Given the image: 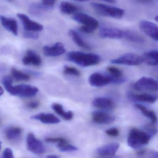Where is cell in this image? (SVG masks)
<instances>
[{"label": "cell", "mask_w": 158, "mask_h": 158, "mask_svg": "<svg viewBox=\"0 0 158 158\" xmlns=\"http://www.w3.org/2000/svg\"><path fill=\"white\" fill-rule=\"evenodd\" d=\"M74 21L82 24L83 26L91 28L95 31L99 27L98 21L92 17L82 13H77L72 16Z\"/></svg>", "instance_id": "cell-7"}, {"label": "cell", "mask_w": 158, "mask_h": 158, "mask_svg": "<svg viewBox=\"0 0 158 158\" xmlns=\"http://www.w3.org/2000/svg\"><path fill=\"white\" fill-rule=\"evenodd\" d=\"M74 1H78V2H85L89 1V0H74Z\"/></svg>", "instance_id": "cell-46"}, {"label": "cell", "mask_w": 158, "mask_h": 158, "mask_svg": "<svg viewBox=\"0 0 158 158\" xmlns=\"http://www.w3.org/2000/svg\"><path fill=\"white\" fill-rule=\"evenodd\" d=\"M60 11L66 15H74L78 13L79 8L77 6L68 2H62L59 6Z\"/></svg>", "instance_id": "cell-22"}, {"label": "cell", "mask_w": 158, "mask_h": 158, "mask_svg": "<svg viewBox=\"0 0 158 158\" xmlns=\"http://www.w3.org/2000/svg\"><path fill=\"white\" fill-rule=\"evenodd\" d=\"M119 147V144L118 143L109 144L97 148L96 153L103 156H112L116 154Z\"/></svg>", "instance_id": "cell-19"}, {"label": "cell", "mask_w": 158, "mask_h": 158, "mask_svg": "<svg viewBox=\"0 0 158 158\" xmlns=\"http://www.w3.org/2000/svg\"><path fill=\"white\" fill-rule=\"evenodd\" d=\"M23 36L27 39H37L39 37V34L33 31H26L24 32Z\"/></svg>", "instance_id": "cell-33"}, {"label": "cell", "mask_w": 158, "mask_h": 158, "mask_svg": "<svg viewBox=\"0 0 158 158\" xmlns=\"http://www.w3.org/2000/svg\"><path fill=\"white\" fill-rule=\"evenodd\" d=\"M146 152V150H145V149L141 150V151H138V152H137V155L139 156H143V155H144L145 154Z\"/></svg>", "instance_id": "cell-42"}, {"label": "cell", "mask_w": 158, "mask_h": 158, "mask_svg": "<svg viewBox=\"0 0 158 158\" xmlns=\"http://www.w3.org/2000/svg\"><path fill=\"white\" fill-rule=\"evenodd\" d=\"M107 71L108 75L113 80V83L120 84L125 81L122 71L119 69L115 67H109L107 68Z\"/></svg>", "instance_id": "cell-21"}, {"label": "cell", "mask_w": 158, "mask_h": 158, "mask_svg": "<svg viewBox=\"0 0 158 158\" xmlns=\"http://www.w3.org/2000/svg\"><path fill=\"white\" fill-rule=\"evenodd\" d=\"M46 158H59L58 156H55V155H50L48 156Z\"/></svg>", "instance_id": "cell-44"}, {"label": "cell", "mask_w": 158, "mask_h": 158, "mask_svg": "<svg viewBox=\"0 0 158 158\" xmlns=\"http://www.w3.org/2000/svg\"><path fill=\"white\" fill-rule=\"evenodd\" d=\"M22 134V130L19 127H11L5 131L6 137L9 141H15L19 139Z\"/></svg>", "instance_id": "cell-27"}, {"label": "cell", "mask_w": 158, "mask_h": 158, "mask_svg": "<svg viewBox=\"0 0 158 158\" xmlns=\"http://www.w3.org/2000/svg\"><path fill=\"white\" fill-rule=\"evenodd\" d=\"M22 62L26 65H32L35 66H39L41 64L42 60L35 52L32 50H28L26 55L22 59Z\"/></svg>", "instance_id": "cell-17"}, {"label": "cell", "mask_w": 158, "mask_h": 158, "mask_svg": "<svg viewBox=\"0 0 158 158\" xmlns=\"http://www.w3.org/2000/svg\"><path fill=\"white\" fill-rule=\"evenodd\" d=\"M113 158L109 157H108V156H104V157H101V158Z\"/></svg>", "instance_id": "cell-47"}, {"label": "cell", "mask_w": 158, "mask_h": 158, "mask_svg": "<svg viewBox=\"0 0 158 158\" xmlns=\"http://www.w3.org/2000/svg\"><path fill=\"white\" fill-rule=\"evenodd\" d=\"M68 60L82 67H87L99 64L101 57L93 53H84L80 52H71L67 56Z\"/></svg>", "instance_id": "cell-1"}, {"label": "cell", "mask_w": 158, "mask_h": 158, "mask_svg": "<svg viewBox=\"0 0 158 158\" xmlns=\"http://www.w3.org/2000/svg\"><path fill=\"white\" fill-rule=\"evenodd\" d=\"M80 30L82 32L86 33V34H90V33H92L94 31L91 29V28L84 26H81L80 27Z\"/></svg>", "instance_id": "cell-39"}, {"label": "cell", "mask_w": 158, "mask_h": 158, "mask_svg": "<svg viewBox=\"0 0 158 158\" xmlns=\"http://www.w3.org/2000/svg\"><path fill=\"white\" fill-rule=\"evenodd\" d=\"M44 53L48 56H57L62 55L66 52V49L63 44L58 42L53 46H45L44 47Z\"/></svg>", "instance_id": "cell-15"}, {"label": "cell", "mask_w": 158, "mask_h": 158, "mask_svg": "<svg viewBox=\"0 0 158 158\" xmlns=\"http://www.w3.org/2000/svg\"><path fill=\"white\" fill-rule=\"evenodd\" d=\"M31 118L33 119L40 120L43 123L45 124H57L60 122L59 119L53 114L41 113L32 116Z\"/></svg>", "instance_id": "cell-20"}, {"label": "cell", "mask_w": 158, "mask_h": 158, "mask_svg": "<svg viewBox=\"0 0 158 158\" xmlns=\"http://www.w3.org/2000/svg\"><path fill=\"white\" fill-rule=\"evenodd\" d=\"M39 106H40V102L38 101H31L27 105V108L31 109H35L39 107Z\"/></svg>", "instance_id": "cell-37"}, {"label": "cell", "mask_w": 158, "mask_h": 158, "mask_svg": "<svg viewBox=\"0 0 158 158\" xmlns=\"http://www.w3.org/2000/svg\"><path fill=\"white\" fill-rule=\"evenodd\" d=\"M57 147L60 151L63 152H73L78 150L76 147L69 144L67 141L58 143Z\"/></svg>", "instance_id": "cell-30"}, {"label": "cell", "mask_w": 158, "mask_h": 158, "mask_svg": "<svg viewBox=\"0 0 158 158\" xmlns=\"http://www.w3.org/2000/svg\"><path fill=\"white\" fill-rule=\"evenodd\" d=\"M134 88L139 91L157 92L158 83L157 81L153 78L143 77L135 82Z\"/></svg>", "instance_id": "cell-5"}, {"label": "cell", "mask_w": 158, "mask_h": 158, "mask_svg": "<svg viewBox=\"0 0 158 158\" xmlns=\"http://www.w3.org/2000/svg\"><path fill=\"white\" fill-rule=\"evenodd\" d=\"M127 97L130 100L134 102L138 101L148 103H155L158 98L157 95L156 94L147 93L136 94L130 92L127 94Z\"/></svg>", "instance_id": "cell-12"}, {"label": "cell", "mask_w": 158, "mask_h": 158, "mask_svg": "<svg viewBox=\"0 0 158 158\" xmlns=\"http://www.w3.org/2000/svg\"><path fill=\"white\" fill-rule=\"evenodd\" d=\"M63 73L65 75H70V76H75V77H79L81 74L79 71L76 68L72 67L65 66L64 68Z\"/></svg>", "instance_id": "cell-31"}, {"label": "cell", "mask_w": 158, "mask_h": 158, "mask_svg": "<svg viewBox=\"0 0 158 158\" xmlns=\"http://www.w3.org/2000/svg\"><path fill=\"white\" fill-rule=\"evenodd\" d=\"M105 132L109 136H113V137L117 136L119 134V130L116 128H112L108 129Z\"/></svg>", "instance_id": "cell-32"}, {"label": "cell", "mask_w": 158, "mask_h": 158, "mask_svg": "<svg viewBox=\"0 0 158 158\" xmlns=\"http://www.w3.org/2000/svg\"><path fill=\"white\" fill-rule=\"evenodd\" d=\"M1 148V142H0V149Z\"/></svg>", "instance_id": "cell-50"}, {"label": "cell", "mask_w": 158, "mask_h": 158, "mask_svg": "<svg viewBox=\"0 0 158 158\" xmlns=\"http://www.w3.org/2000/svg\"><path fill=\"white\" fill-rule=\"evenodd\" d=\"M0 20L5 28L12 32L15 36L18 35V24L16 19L6 17L3 15H0Z\"/></svg>", "instance_id": "cell-18"}, {"label": "cell", "mask_w": 158, "mask_h": 158, "mask_svg": "<svg viewBox=\"0 0 158 158\" xmlns=\"http://www.w3.org/2000/svg\"><path fill=\"white\" fill-rule=\"evenodd\" d=\"M11 74L15 80L17 81H28L30 80L28 74L21 72L15 69H12Z\"/></svg>", "instance_id": "cell-29"}, {"label": "cell", "mask_w": 158, "mask_h": 158, "mask_svg": "<svg viewBox=\"0 0 158 158\" xmlns=\"http://www.w3.org/2000/svg\"><path fill=\"white\" fill-rule=\"evenodd\" d=\"M5 88L12 95L20 97H32L36 95L39 92V89L37 87L29 85L21 84L16 86L9 85L5 86Z\"/></svg>", "instance_id": "cell-4"}, {"label": "cell", "mask_w": 158, "mask_h": 158, "mask_svg": "<svg viewBox=\"0 0 158 158\" xmlns=\"http://www.w3.org/2000/svg\"><path fill=\"white\" fill-rule=\"evenodd\" d=\"M135 107L142 112V114L150 120L153 123H156L157 118L155 111L140 104H136Z\"/></svg>", "instance_id": "cell-26"}, {"label": "cell", "mask_w": 158, "mask_h": 158, "mask_svg": "<svg viewBox=\"0 0 158 158\" xmlns=\"http://www.w3.org/2000/svg\"><path fill=\"white\" fill-rule=\"evenodd\" d=\"M16 15L20 19L26 31L37 32L41 31L43 30L44 27L42 25L30 19L29 17L25 14L18 13Z\"/></svg>", "instance_id": "cell-10"}, {"label": "cell", "mask_w": 158, "mask_h": 158, "mask_svg": "<svg viewBox=\"0 0 158 158\" xmlns=\"http://www.w3.org/2000/svg\"><path fill=\"white\" fill-rule=\"evenodd\" d=\"M52 109L58 115L66 120H71L73 118V113L71 111H66L63 106L58 103H53L52 105Z\"/></svg>", "instance_id": "cell-23"}, {"label": "cell", "mask_w": 158, "mask_h": 158, "mask_svg": "<svg viewBox=\"0 0 158 158\" xmlns=\"http://www.w3.org/2000/svg\"><path fill=\"white\" fill-rule=\"evenodd\" d=\"M92 115L93 120L98 124H111L116 120V118L114 116L102 111H94Z\"/></svg>", "instance_id": "cell-14"}, {"label": "cell", "mask_w": 158, "mask_h": 158, "mask_svg": "<svg viewBox=\"0 0 158 158\" xmlns=\"http://www.w3.org/2000/svg\"><path fill=\"white\" fill-rule=\"evenodd\" d=\"M45 141L49 143H59L66 141V139L61 137H56V138H47L45 139Z\"/></svg>", "instance_id": "cell-34"}, {"label": "cell", "mask_w": 158, "mask_h": 158, "mask_svg": "<svg viewBox=\"0 0 158 158\" xmlns=\"http://www.w3.org/2000/svg\"><path fill=\"white\" fill-rule=\"evenodd\" d=\"M26 71L29 75L30 74V75H32V76H36V77H39V76H41V74L40 72L32 71L31 70H27Z\"/></svg>", "instance_id": "cell-40"}, {"label": "cell", "mask_w": 158, "mask_h": 158, "mask_svg": "<svg viewBox=\"0 0 158 158\" xmlns=\"http://www.w3.org/2000/svg\"><path fill=\"white\" fill-rule=\"evenodd\" d=\"M139 27L144 33L157 41L158 27L156 24L148 20H143L139 23Z\"/></svg>", "instance_id": "cell-11"}, {"label": "cell", "mask_w": 158, "mask_h": 158, "mask_svg": "<svg viewBox=\"0 0 158 158\" xmlns=\"http://www.w3.org/2000/svg\"><path fill=\"white\" fill-rule=\"evenodd\" d=\"M158 53V51L155 50L145 53L143 56H142L143 62H145L149 65L157 66Z\"/></svg>", "instance_id": "cell-25"}, {"label": "cell", "mask_w": 158, "mask_h": 158, "mask_svg": "<svg viewBox=\"0 0 158 158\" xmlns=\"http://www.w3.org/2000/svg\"><path fill=\"white\" fill-rule=\"evenodd\" d=\"M8 1H12V0H8Z\"/></svg>", "instance_id": "cell-51"}, {"label": "cell", "mask_w": 158, "mask_h": 158, "mask_svg": "<svg viewBox=\"0 0 158 158\" xmlns=\"http://www.w3.org/2000/svg\"><path fill=\"white\" fill-rule=\"evenodd\" d=\"M27 144L28 150L36 155L43 154L45 151L43 143L31 133H29L27 136Z\"/></svg>", "instance_id": "cell-8"}, {"label": "cell", "mask_w": 158, "mask_h": 158, "mask_svg": "<svg viewBox=\"0 0 158 158\" xmlns=\"http://www.w3.org/2000/svg\"><path fill=\"white\" fill-rule=\"evenodd\" d=\"M91 6L99 15L117 19L122 18L124 15L125 12L122 8L100 3H92Z\"/></svg>", "instance_id": "cell-3"}, {"label": "cell", "mask_w": 158, "mask_h": 158, "mask_svg": "<svg viewBox=\"0 0 158 158\" xmlns=\"http://www.w3.org/2000/svg\"><path fill=\"white\" fill-rule=\"evenodd\" d=\"M107 2L110 3H114L116 2V0H102Z\"/></svg>", "instance_id": "cell-43"}, {"label": "cell", "mask_w": 158, "mask_h": 158, "mask_svg": "<svg viewBox=\"0 0 158 158\" xmlns=\"http://www.w3.org/2000/svg\"><path fill=\"white\" fill-rule=\"evenodd\" d=\"M123 38L133 42L143 43L144 39L137 32L130 30L123 31Z\"/></svg>", "instance_id": "cell-28"}, {"label": "cell", "mask_w": 158, "mask_h": 158, "mask_svg": "<svg viewBox=\"0 0 158 158\" xmlns=\"http://www.w3.org/2000/svg\"><path fill=\"white\" fill-rule=\"evenodd\" d=\"M4 93V90L3 89L2 87V86H0V96H2V95Z\"/></svg>", "instance_id": "cell-45"}, {"label": "cell", "mask_w": 158, "mask_h": 158, "mask_svg": "<svg viewBox=\"0 0 158 158\" xmlns=\"http://www.w3.org/2000/svg\"><path fill=\"white\" fill-rule=\"evenodd\" d=\"M69 35L70 36L73 41L78 46L83 49L90 50L91 47L90 45L87 44L81 37L80 35L76 31L71 29L69 31Z\"/></svg>", "instance_id": "cell-24"}, {"label": "cell", "mask_w": 158, "mask_h": 158, "mask_svg": "<svg viewBox=\"0 0 158 158\" xmlns=\"http://www.w3.org/2000/svg\"><path fill=\"white\" fill-rule=\"evenodd\" d=\"M89 82L92 86L102 87L109 84L113 83V80L108 74L96 72L93 73L90 76Z\"/></svg>", "instance_id": "cell-9"}, {"label": "cell", "mask_w": 158, "mask_h": 158, "mask_svg": "<svg viewBox=\"0 0 158 158\" xmlns=\"http://www.w3.org/2000/svg\"><path fill=\"white\" fill-rule=\"evenodd\" d=\"M56 0H42V4L48 8L53 6L55 3Z\"/></svg>", "instance_id": "cell-38"}, {"label": "cell", "mask_w": 158, "mask_h": 158, "mask_svg": "<svg viewBox=\"0 0 158 158\" xmlns=\"http://www.w3.org/2000/svg\"><path fill=\"white\" fill-rule=\"evenodd\" d=\"M142 1H144V2H150V0H142Z\"/></svg>", "instance_id": "cell-48"}, {"label": "cell", "mask_w": 158, "mask_h": 158, "mask_svg": "<svg viewBox=\"0 0 158 158\" xmlns=\"http://www.w3.org/2000/svg\"><path fill=\"white\" fill-rule=\"evenodd\" d=\"M99 34L103 39H120L123 38V31L116 28H104L100 30Z\"/></svg>", "instance_id": "cell-13"}, {"label": "cell", "mask_w": 158, "mask_h": 158, "mask_svg": "<svg viewBox=\"0 0 158 158\" xmlns=\"http://www.w3.org/2000/svg\"><path fill=\"white\" fill-rule=\"evenodd\" d=\"M151 158H158V152L156 151L152 152L151 154Z\"/></svg>", "instance_id": "cell-41"}, {"label": "cell", "mask_w": 158, "mask_h": 158, "mask_svg": "<svg viewBox=\"0 0 158 158\" xmlns=\"http://www.w3.org/2000/svg\"><path fill=\"white\" fill-rule=\"evenodd\" d=\"M111 63L129 66H137L143 62L142 56L134 53H127L123 55L118 58L110 61Z\"/></svg>", "instance_id": "cell-6"}, {"label": "cell", "mask_w": 158, "mask_h": 158, "mask_svg": "<svg viewBox=\"0 0 158 158\" xmlns=\"http://www.w3.org/2000/svg\"><path fill=\"white\" fill-rule=\"evenodd\" d=\"M2 158H14L12 150L9 148L5 149L3 153Z\"/></svg>", "instance_id": "cell-36"}, {"label": "cell", "mask_w": 158, "mask_h": 158, "mask_svg": "<svg viewBox=\"0 0 158 158\" xmlns=\"http://www.w3.org/2000/svg\"><path fill=\"white\" fill-rule=\"evenodd\" d=\"M92 105L97 108L107 110H111L115 107V104L113 100L108 98H96L93 101Z\"/></svg>", "instance_id": "cell-16"}, {"label": "cell", "mask_w": 158, "mask_h": 158, "mask_svg": "<svg viewBox=\"0 0 158 158\" xmlns=\"http://www.w3.org/2000/svg\"><path fill=\"white\" fill-rule=\"evenodd\" d=\"M146 129L148 131L149 134L151 135H154L157 132L156 128L152 124H147L146 126Z\"/></svg>", "instance_id": "cell-35"}, {"label": "cell", "mask_w": 158, "mask_h": 158, "mask_svg": "<svg viewBox=\"0 0 158 158\" xmlns=\"http://www.w3.org/2000/svg\"><path fill=\"white\" fill-rule=\"evenodd\" d=\"M158 16H156V18H155V19H156V20L157 21H158Z\"/></svg>", "instance_id": "cell-49"}, {"label": "cell", "mask_w": 158, "mask_h": 158, "mask_svg": "<svg viewBox=\"0 0 158 158\" xmlns=\"http://www.w3.org/2000/svg\"><path fill=\"white\" fill-rule=\"evenodd\" d=\"M151 138V135L148 133L134 128L130 131L127 143L130 147L134 149H138L148 144Z\"/></svg>", "instance_id": "cell-2"}]
</instances>
